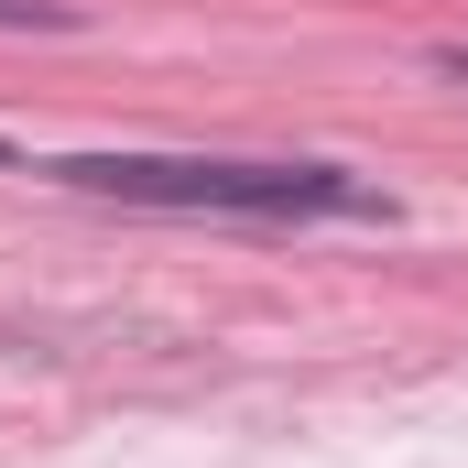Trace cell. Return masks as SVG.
<instances>
[{
  "label": "cell",
  "instance_id": "1",
  "mask_svg": "<svg viewBox=\"0 0 468 468\" xmlns=\"http://www.w3.org/2000/svg\"><path fill=\"white\" fill-rule=\"evenodd\" d=\"M55 186L175 218H392V197L349 164H250V153H66Z\"/></svg>",
  "mask_w": 468,
  "mask_h": 468
},
{
  "label": "cell",
  "instance_id": "4",
  "mask_svg": "<svg viewBox=\"0 0 468 468\" xmlns=\"http://www.w3.org/2000/svg\"><path fill=\"white\" fill-rule=\"evenodd\" d=\"M0 175H11V142H0Z\"/></svg>",
  "mask_w": 468,
  "mask_h": 468
},
{
  "label": "cell",
  "instance_id": "3",
  "mask_svg": "<svg viewBox=\"0 0 468 468\" xmlns=\"http://www.w3.org/2000/svg\"><path fill=\"white\" fill-rule=\"evenodd\" d=\"M436 66H447V77H468V44H436Z\"/></svg>",
  "mask_w": 468,
  "mask_h": 468
},
{
  "label": "cell",
  "instance_id": "2",
  "mask_svg": "<svg viewBox=\"0 0 468 468\" xmlns=\"http://www.w3.org/2000/svg\"><path fill=\"white\" fill-rule=\"evenodd\" d=\"M77 11L66 0H0V33H66Z\"/></svg>",
  "mask_w": 468,
  "mask_h": 468
}]
</instances>
